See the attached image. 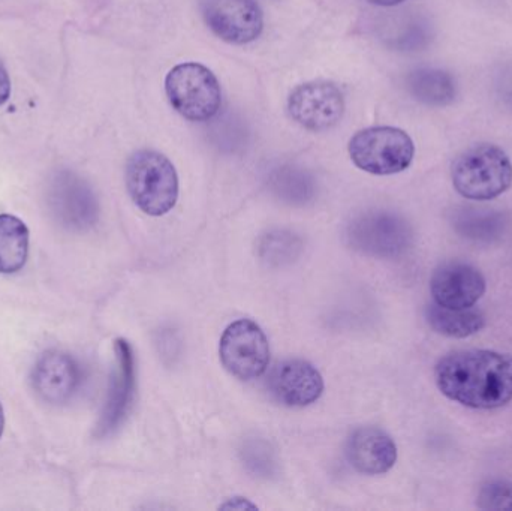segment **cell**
Instances as JSON below:
<instances>
[{
    "label": "cell",
    "instance_id": "2e32d148",
    "mask_svg": "<svg viewBox=\"0 0 512 511\" xmlns=\"http://www.w3.org/2000/svg\"><path fill=\"white\" fill-rule=\"evenodd\" d=\"M406 89L427 107H447L457 98V81L444 69L418 68L406 77Z\"/></svg>",
    "mask_w": 512,
    "mask_h": 511
},
{
    "label": "cell",
    "instance_id": "d6986e66",
    "mask_svg": "<svg viewBox=\"0 0 512 511\" xmlns=\"http://www.w3.org/2000/svg\"><path fill=\"white\" fill-rule=\"evenodd\" d=\"M303 251V240L286 230H274L259 239V258L270 267L294 263Z\"/></svg>",
    "mask_w": 512,
    "mask_h": 511
},
{
    "label": "cell",
    "instance_id": "5bb4252c",
    "mask_svg": "<svg viewBox=\"0 0 512 511\" xmlns=\"http://www.w3.org/2000/svg\"><path fill=\"white\" fill-rule=\"evenodd\" d=\"M346 455L358 473L379 476L396 465L397 447L381 429L360 428L349 438Z\"/></svg>",
    "mask_w": 512,
    "mask_h": 511
},
{
    "label": "cell",
    "instance_id": "cb8c5ba5",
    "mask_svg": "<svg viewBox=\"0 0 512 511\" xmlns=\"http://www.w3.org/2000/svg\"><path fill=\"white\" fill-rule=\"evenodd\" d=\"M9 93H11V80L5 66L0 62V105L8 101Z\"/></svg>",
    "mask_w": 512,
    "mask_h": 511
},
{
    "label": "cell",
    "instance_id": "8fae6325",
    "mask_svg": "<svg viewBox=\"0 0 512 511\" xmlns=\"http://www.w3.org/2000/svg\"><path fill=\"white\" fill-rule=\"evenodd\" d=\"M268 390L279 404L303 408L321 398L324 380L315 366L304 360L277 363L268 375Z\"/></svg>",
    "mask_w": 512,
    "mask_h": 511
},
{
    "label": "cell",
    "instance_id": "3957f363",
    "mask_svg": "<svg viewBox=\"0 0 512 511\" xmlns=\"http://www.w3.org/2000/svg\"><path fill=\"white\" fill-rule=\"evenodd\" d=\"M126 188L138 209L150 216L167 215L179 198L173 162L155 150H137L126 164Z\"/></svg>",
    "mask_w": 512,
    "mask_h": 511
},
{
    "label": "cell",
    "instance_id": "e0dca14e",
    "mask_svg": "<svg viewBox=\"0 0 512 511\" xmlns=\"http://www.w3.org/2000/svg\"><path fill=\"white\" fill-rule=\"evenodd\" d=\"M429 326L439 335L448 338L465 339L477 335L486 326V318L481 312L468 309H451L430 305L426 309Z\"/></svg>",
    "mask_w": 512,
    "mask_h": 511
},
{
    "label": "cell",
    "instance_id": "44dd1931",
    "mask_svg": "<svg viewBox=\"0 0 512 511\" xmlns=\"http://www.w3.org/2000/svg\"><path fill=\"white\" fill-rule=\"evenodd\" d=\"M242 459L249 473L256 477L268 479L276 474V453L267 441L259 440V438L246 441L243 444Z\"/></svg>",
    "mask_w": 512,
    "mask_h": 511
},
{
    "label": "cell",
    "instance_id": "9a60e30c",
    "mask_svg": "<svg viewBox=\"0 0 512 511\" xmlns=\"http://www.w3.org/2000/svg\"><path fill=\"white\" fill-rule=\"evenodd\" d=\"M117 368L114 374L110 396L99 423V434L107 435L113 432L125 419L135 387L134 354L128 342L119 339L116 342Z\"/></svg>",
    "mask_w": 512,
    "mask_h": 511
},
{
    "label": "cell",
    "instance_id": "7402d4cb",
    "mask_svg": "<svg viewBox=\"0 0 512 511\" xmlns=\"http://www.w3.org/2000/svg\"><path fill=\"white\" fill-rule=\"evenodd\" d=\"M457 227L471 239L490 240L502 230V218L498 213L465 210L457 221Z\"/></svg>",
    "mask_w": 512,
    "mask_h": 511
},
{
    "label": "cell",
    "instance_id": "7c38bea8",
    "mask_svg": "<svg viewBox=\"0 0 512 511\" xmlns=\"http://www.w3.org/2000/svg\"><path fill=\"white\" fill-rule=\"evenodd\" d=\"M486 278L471 264L447 263L436 269L430 291L436 305L451 309L474 308L486 294Z\"/></svg>",
    "mask_w": 512,
    "mask_h": 511
},
{
    "label": "cell",
    "instance_id": "d4e9b609",
    "mask_svg": "<svg viewBox=\"0 0 512 511\" xmlns=\"http://www.w3.org/2000/svg\"><path fill=\"white\" fill-rule=\"evenodd\" d=\"M222 509L224 510H255L256 507L254 506V504H251L249 503L248 500H246V498H243L242 500V503H237V498H233V500L231 501H228L227 504H224V506H222Z\"/></svg>",
    "mask_w": 512,
    "mask_h": 511
},
{
    "label": "cell",
    "instance_id": "9c48e42d",
    "mask_svg": "<svg viewBox=\"0 0 512 511\" xmlns=\"http://www.w3.org/2000/svg\"><path fill=\"white\" fill-rule=\"evenodd\" d=\"M209 29L228 44L254 42L264 29V15L255 0H201Z\"/></svg>",
    "mask_w": 512,
    "mask_h": 511
},
{
    "label": "cell",
    "instance_id": "52a82bcc",
    "mask_svg": "<svg viewBox=\"0 0 512 511\" xmlns=\"http://www.w3.org/2000/svg\"><path fill=\"white\" fill-rule=\"evenodd\" d=\"M224 368L242 381L256 380L268 368L270 344L261 327L251 320L234 321L219 345Z\"/></svg>",
    "mask_w": 512,
    "mask_h": 511
},
{
    "label": "cell",
    "instance_id": "277c9868",
    "mask_svg": "<svg viewBox=\"0 0 512 511\" xmlns=\"http://www.w3.org/2000/svg\"><path fill=\"white\" fill-rule=\"evenodd\" d=\"M165 92L174 110L191 122H207L221 110V84L201 63L174 66L165 78Z\"/></svg>",
    "mask_w": 512,
    "mask_h": 511
},
{
    "label": "cell",
    "instance_id": "30bf717a",
    "mask_svg": "<svg viewBox=\"0 0 512 511\" xmlns=\"http://www.w3.org/2000/svg\"><path fill=\"white\" fill-rule=\"evenodd\" d=\"M51 213L62 227L83 231L98 219V201L90 186L75 174L62 171L48 189Z\"/></svg>",
    "mask_w": 512,
    "mask_h": 511
},
{
    "label": "cell",
    "instance_id": "7a4b0ae2",
    "mask_svg": "<svg viewBox=\"0 0 512 511\" xmlns=\"http://www.w3.org/2000/svg\"><path fill=\"white\" fill-rule=\"evenodd\" d=\"M451 180L454 189L468 200H495L511 188L510 156L495 144H475L457 156Z\"/></svg>",
    "mask_w": 512,
    "mask_h": 511
},
{
    "label": "cell",
    "instance_id": "4fadbf2b",
    "mask_svg": "<svg viewBox=\"0 0 512 511\" xmlns=\"http://www.w3.org/2000/svg\"><path fill=\"white\" fill-rule=\"evenodd\" d=\"M32 384L38 396L53 405L68 402L80 384L77 363L68 354L48 351L42 354L32 372Z\"/></svg>",
    "mask_w": 512,
    "mask_h": 511
},
{
    "label": "cell",
    "instance_id": "ba28073f",
    "mask_svg": "<svg viewBox=\"0 0 512 511\" xmlns=\"http://www.w3.org/2000/svg\"><path fill=\"white\" fill-rule=\"evenodd\" d=\"M291 119L301 128L324 132L339 125L345 114V98L336 84L310 81L292 90L288 98Z\"/></svg>",
    "mask_w": 512,
    "mask_h": 511
},
{
    "label": "cell",
    "instance_id": "5b68a950",
    "mask_svg": "<svg viewBox=\"0 0 512 511\" xmlns=\"http://www.w3.org/2000/svg\"><path fill=\"white\" fill-rule=\"evenodd\" d=\"M349 156L366 173L391 176L409 168L414 161L415 146L402 129L375 126L358 131L351 138Z\"/></svg>",
    "mask_w": 512,
    "mask_h": 511
},
{
    "label": "cell",
    "instance_id": "ffe728a7",
    "mask_svg": "<svg viewBox=\"0 0 512 511\" xmlns=\"http://www.w3.org/2000/svg\"><path fill=\"white\" fill-rule=\"evenodd\" d=\"M271 188L280 200L289 204H306L315 194V183L306 171L280 168L271 177Z\"/></svg>",
    "mask_w": 512,
    "mask_h": 511
},
{
    "label": "cell",
    "instance_id": "4316f807",
    "mask_svg": "<svg viewBox=\"0 0 512 511\" xmlns=\"http://www.w3.org/2000/svg\"><path fill=\"white\" fill-rule=\"evenodd\" d=\"M3 428H5V416H3V408L2 404H0V437H2Z\"/></svg>",
    "mask_w": 512,
    "mask_h": 511
},
{
    "label": "cell",
    "instance_id": "8992f818",
    "mask_svg": "<svg viewBox=\"0 0 512 511\" xmlns=\"http://www.w3.org/2000/svg\"><path fill=\"white\" fill-rule=\"evenodd\" d=\"M346 240L354 251L378 258H397L412 245V230L405 219L390 212H367L352 219Z\"/></svg>",
    "mask_w": 512,
    "mask_h": 511
},
{
    "label": "cell",
    "instance_id": "6da1fadb",
    "mask_svg": "<svg viewBox=\"0 0 512 511\" xmlns=\"http://www.w3.org/2000/svg\"><path fill=\"white\" fill-rule=\"evenodd\" d=\"M442 395L474 408L496 410L512 401V356L489 350H463L448 354L435 368Z\"/></svg>",
    "mask_w": 512,
    "mask_h": 511
},
{
    "label": "cell",
    "instance_id": "ac0fdd59",
    "mask_svg": "<svg viewBox=\"0 0 512 511\" xmlns=\"http://www.w3.org/2000/svg\"><path fill=\"white\" fill-rule=\"evenodd\" d=\"M29 255V230L17 216L0 215V273L23 269Z\"/></svg>",
    "mask_w": 512,
    "mask_h": 511
},
{
    "label": "cell",
    "instance_id": "603a6c76",
    "mask_svg": "<svg viewBox=\"0 0 512 511\" xmlns=\"http://www.w3.org/2000/svg\"><path fill=\"white\" fill-rule=\"evenodd\" d=\"M478 509L512 511V483L508 480H490L481 486L477 498Z\"/></svg>",
    "mask_w": 512,
    "mask_h": 511
},
{
    "label": "cell",
    "instance_id": "484cf974",
    "mask_svg": "<svg viewBox=\"0 0 512 511\" xmlns=\"http://www.w3.org/2000/svg\"><path fill=\"white\" fill-rule=\"evenodd\" d=\"M366 2L373 3V5L378 6H397L400 3L405 2V0H366Z\"/></svg>",
    "mask_w": 512,
    "mask_h": 511
}]
</instances>
